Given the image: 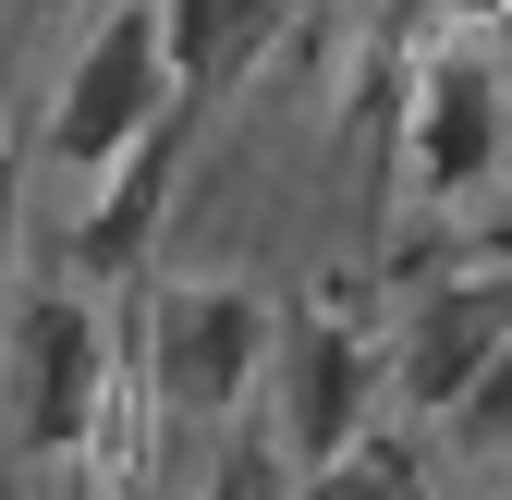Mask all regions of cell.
<instances>
[{"label": "cell", "instance_id": "obj_1", "mask_svg": "<svg viewBox=\"0 0 512 500\" xmlns=\"http://www.w3.org/2000/svg\"><path fill=\"white\" fill-rule=\"evenodd\" d=\"M171 110H183V74H171L159 0H98L74 74H61V98H49V159L61 171H110L122 147H147Z\"/></svg>", "mask_w": 512, "mask_h": 500}, {"label": "cell", "instance_id": "obj_2", "mask_svg": "<svg viewBox=\"0 0 512 500\" xmlns=\"http://www.w3.org/2000/svg\"><path fill=\"white\" fill-rule=\"evenodd\" d=\"M269 354H281V318H269V293H244V281H183V293H159V318H147V391H159V415H183V427H220V415H244V391L269 379Z\"/></svg>", "mask_w": 512, "mask_h": 500}, {"label": "cell", "instance_id": "obj_3", "mask_svg": "<svg viewBox=\"0 0 512 500\" xmlns=\"http://www.w3.org/2000/svg\"><path fill=\"white\" fill-rule=\"evenodd\" d=\"M0 354H13V440L49 452V464H74L86 427L110 415V379H122L110 318H98L86 293H37L25 318L0 330Z\"/></svg>", "mask_w": 512, "mask_h": 500}, {"label": "cell", "instance_id": "obj_4", "mask_svg": "<svg viewBox=\"0 0 512 500\" xmlns=\"http://www.w3.org/2000/svg\"><path fill=\"white\" fill-rule=\"evenodd\" d=\"M366 391H378V354H366L342 318L293 330V366H281V452H293V476L366 440Z\"/></svg>", "mask_w": 512, "mask_h": 500}, {"label": "cell", "instance_id": "obj_5", "mask_svg": "<svg viewBox=\"0 0 512 500\" xmlns=\"http://www.w3.org/2000/svg\"><path fill=\"white\" fill-rule=\"evenodd\" d=\"M500 159V86L488 61H439L415 86V183L427 196H464V183Z\"/></svg>", "mask_w": 512, "mask_h": 500}, {"label": "cell", "instance_id": "obj_6", "mask_svg": "<svg viewBox=\"0 0 512 500\" xmlns=\"http://www.w3.org/2000/svg\"><path fill=\"white\" fill-rule=\"evenodd\" d=\"M512 342V293H439L427 318H415V354H403V391H415V415H452L464 403V379Z\"/></svg>", "mask_w": 512, "mask_h": 500}, {"label": "cell", "instance_id": "obj_7", "mask_svg": "<svg viewBox=\"0 0 512 500\" xmlns=\"http://www.w3.org/2000/svg\"><path fill=\"white\" fill-rule=\"evenodd\" d=\"M159 25H171V74H183V98H208V86H232L244 61L281 37V0H159Z\"/></svg>", "mask_w": 512, "mask_h": 500}, {"label": "cell", "instance_id": "obj_8", "mask_svg": "<svg viewBox=\"0 0 512 500\" xmlns=\"http://www.w3.org/2000/svg\"><path fill=\"white\" fill-rule=\"evenodd\" d=\"M171 159H183V110L159 122L147 147H122V159H110V208L74 232V269H98V281H110V269H135V232H147L159 196H171Z\"/></svg>", "mask_w": 512, "mask_h": 500}, {"label": "cell", "instance_id": "obj_9", "mask_svg": "<svg viewBox=\"0 0 512 500\" xmlns=\"http://www.w3.org/2000/svg\"><path fill=\"white\" fill-rule=\"evenodd\" d=\"M293 500H427V488H415V452H403V440H378V427H366L354 452L305 464V476H293Z\"/></svg>", "mask_w": 512, "mask_h": 500}, {"label": "cell", "instance_id": "obj_10", "mask_svg": "<svg viewBox=\"0 0 512 500\" xmlns=\"http://www.w3.org/2000/svg\"><path fill=\"white\" fill-rule=\"evenodd\" d=\"M452 440H464V452H512V342H500L476 379H464V403H452Z\"/></svg>", "mask_w": 512, "mask_h": 500}, {"label": "cell", "instance_id": "obj_11", "mask_svg": "<svg viewBox=\"0 0 512 500\" xmlns=\"http://www.w3.org/2000/svg\"><path fill=\"white\" fill-rule=\"evenodd\" d=\"M13 196H25V159H13V135H0V305H13ZM13 330V318H0Z\"/></svg>", "mask_w": 512, "mask_h": 500}, {"label": "cell", "instance_id": "obj_12", "mask_svg": "<svg viewBox=\"0 0 512 500\" xmlns=\"http://www.w3.org/2000/svg\"><path fill=\"white\" fill-rule=\"evenodd\" d=\"M196 500H269V464H256V452H220V464H208V488H196Z\"/></svg>", "mask_w": 512, "mask_h": 500}, {"label": "cell", "instance_id": "obj_13", "mask_svg": "<svg viewBox=\"0 0 512 500\" xmlns=\"http://www.w3.org/2000/svg\"><path fill=\"white\" fill-rule=\"evenodd\" d=\"M0 500H25V488H0Z\"/></svg>", "mask_w": 512, "mask_h": 500}]
</instances>
